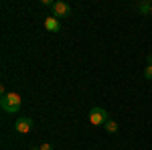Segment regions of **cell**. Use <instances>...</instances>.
<instances>
[{
    "instance_id": "6da1fadb",
    "label": "cell",
    "mask_w": 152,
    "mask_h": 150,
    "mask_svg": "<svg viewBox=\"0 0 152 150\" xmlns=\"http://www.w3.org/2000/svg\"><path fill=\"white\" fill-rule=\"evenodd\" d=\"M0 105H2V110H4L6 114H18V110H20V95L16 91L6 93V95L0 100Z\"/></svg>"
},
{
    "instance_id": "7a4b0ae2",
    "label": "cell",
    "mask_w": 152,
    "mask_h": 150,
    "mask_svg": "<svg viewBox=\"0 0 152 150\" xmlns=\"http://www.w3.org/2000/svg\"><path fill=\"white\" fill-rule=\"evenodd\" d=\"M107 120H110V118H107V112H105L104 108H91V112H89V122H91L94 126H102Z\"/></svg>"
},
{
    "instance_id": "3957f363",
    "label": "cell",
    "mask_w": 152,
    "mask_h": 150,
    "mask_svg": "<svg viewBox=\"0 0 152 150\" xmlns=\"http://www.w3.org/2000/svg\"><path fill=\"white\" fill-rule=\"evenodd\" d=\"M53 16L55 18H67V16H71V6L67 2H63V0H57L53 4Z\"/></svg>"
},
{
    "instance_id": "277c9868",
    "label": "cell",
    "mask_w": 152,
    "mask_h": 150,
    "mask_svg": "<svg viewBox=\"0 0 152 150\" xmlns=\"http://www.w3.org/2000/svg\"><path fill=\"white\" fill-rule=\"evenodd\" d=\"M14 130H16L18 134H28V132L33 130V120L26 118V116H20V118L16 120V124H14Z\"/></svg>"
},
{
    "instance_id": "5b68a950",
    "label": "cell",
    "mask_w": 152,
    "mask_h": 150,
    "mask_svg": "<svg viewBox=\"0 0 152 150\" xmlns=\"http://www.w3.org/2000/svg\"><path fill=\"white\" fill-rule=\"evenodd\" d=\"M45 29L51 31V33H59V31H61L59 18H55V16H47V18H45Z\"/></svg>"
},
{
    "instance_id": "8992f818",
    "label": "cell",
    "mask_w": 152,
    "mask_h": 150,
    "mask_svg": "<svg viewBox=\"0 0 152 150\" xmlns=\"http://www.w3.org/2000/svg\"><path fill=\"white\" fill-rule=\"evenodd\" d=\"M104 128H105V132H110V134H116V132H118V122L110 118V120H107V122L104 124Z\"/></svg>"
},
{
    "instance_id": "52a82bcc",
    "label": "cell",
    "mask_w": 152,
    "mask_h": 150,
    "mask_svg": "<svg viewBox=\"0 0 152 150\" xmlns=\"http://www.w3.org/2000/svg\"><path fill=\"white\" fill-rule=\"evenodd\" d=\"M136 8H138L142 14H146V12H150L152 4H148V2H138V4H136Z\"/></svg>"
},
{
    "instance_id": "ba28073f",
    "label": "cell",
    "mask_w": 152,
    "mask_h": 150,
    "mask_svg": "<svg viewBox=\"0 0 152 150\" xmlns=\"http://www.w3.org/2000/svg\"><path fill=\"white\" fill-rule=\"evenodd\" d=\"M144 77H146V79H152V65H148V67L144 69Z\"/></svg>"
},
{
    "instance_id": "9c48e42d",
    "label": "cell",
    "mask_w": 152,
    "mask_h": 150,
    "mask_svg": "<svg viewBox=\"0 0 152 150\" xmlns=\"http://www.w3.org/2000/svg\"><path fill=\"white\" fill-rule=\"evenodd\" d=\"M41 4H43V6H51V8H53V4H55V2H51V0H41Z\"/></svg>"
},
{
    "instance_id": "30bf717a",
    "label": "cell",
    "mask_w": 152,
    "mask_h": 150,
    "mask_svg": "<svg viewBox=\"0 0 152 150\" xmlns=\"http://www.w3.org/2000/svg\"><path fill=\"white\" fill-rule=\"evenodd\" d=\"M41 150H53V146H51V144H43V146H41Z\"/></svg>"
},
{
    "instance_id": "8fae6325",
    "label": "cell",
    "mask_w": 152,
    "mask_h": 150,
    "mask_svg": "<svg viewBox=\"0 0 152 150\" xmlns=\"http://www.w3.org/2000/svg\"><path fill=\"white\" fill-rule=\"evenodd\" d=\"M148 65H152V55H148Z\"/></svg>"
},
{
    "instance_id": "7c38bea8",
    "label": "cell",
    "mask_w": 152,
    "mask_h": 150,
    "mask_svg": "<svg viewBox=\"0 0 152 150\" xmlns=\"http://www.w3.org/2000/svg\"><path fill=\"white\" fill-rule=\"evenodd\" d=\"M28 150H41V148H28Z\"/></svg>"
},
{
    "instance_id": "4fadbf2b",
    "label": "cell",
    "mask_w": 152,
    "mask_h": 150,
    "mask_svg": "<svg viewBox=\"0 0 152 150\" xmlns=\"http://www.w3.org/2000/svg\"><path fill=\"white\" fill-rule=\"evenodd\" d=\"M150 12H152V8H150Z\"/></svg>"
}]
</instances>
